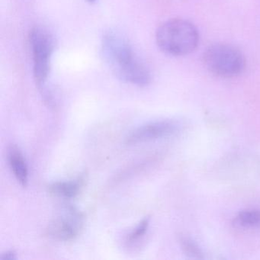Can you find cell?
Masks as SVG:
<instances>
[{
    "instance_id": "1",
    "label": "cell",
    "mask_w": 260,
    "mask_h": 260,
    "mask_svg": "<svg viewBox=\"0 0 260 260\" xmlns=\"http://www.w3.org/2000/svg\"><path fill=\"white\" fill-rule=\"evenodd\" d=\"M102 45L106 63L118 78L138 86H147L150 83L151 75L148 68L121 36L109 33L103 38Z\"/></svg>"
},
{
    "instance_id": "2",
    "label": "cell",
    "mask_w": 260,
    "mask_h": 260,
    "mask_svg": "<svg viewBox=\"0 0 260 260\" xmlns=\"http://www.w3.org/2000/svg\"><path fill=\"white\" fill-rule=\"evenodd\" d=\"M199 32L194 24L183 19L166 21L156 30V42L161 51L174 57L188 55L199 44Z\"/></svg>"
},
{
    "instance_id": "3",
    "label": "cell",
    "mask_w": 260,
    "mask_h": 260,
    "mask_svg": "<svg viewBox=\"0 0 260 260\" xmlns=\"http://www.w3.org/2000/svg\"><path fill=\"white\" fill-rule=\"evenodd\" d=\"M203 63L211 74L220 78H234L246 69V58L242 51L226 43L210 45L204 52Z\"/></svg>"
},
{
    "instance_id": "4",
    "label": "cell",
    "mask_w": 260,
    "mask_h": 260,
    "mask_svg": "<svg viewBox=\"0 0 260 260\" xmlns=\"http://www.w3.org/2000/svg\"><path fill=\"white\" fill-rule=\"evenodd\" d=\"M33 61V76L39 87H42L50 74L54 41L51 35L42 28H35L29 36Z\"/></svg>"
},
{
    "instance_id": "5",
    "label": "cell",
    "mask_w": 260,
    "mask_h": 260,
    "mask_svg": "<svg viewBox=\"0 0 260 260\" xmlns=\"http://www.w3.org/2000/svg\"><path fill=\"white\" fill-rule=\"evenodd\" d=\"M83 215L74 208L68 209V215L54 220L48 226V235L60 241H70L77 237L83 224Z\"/></svg>"
},
{
    "instance_id": "6",
    "label": "cell",
    "mask_w": 260,
    "mask_h": 260,
    "mask_svg": "<svg viewBox=\"0 0 260 260\" xmlns=\"http://www.w3.org/2000/svg\"><path fill=\"white\" fill-rule=\"evenodd\" d=\"M179 124L170 120L155 121L138 127L126 138L127 144H137L147 142L159 138H166L179 130Z\"/></svg>"
},
{
    "instance_id": "7",
    "label": "cell",
    "mask_w": 260,
    "mask_h": 260,
    "mask_svg": "<svg viewBox=\"0 0 260 260\" xmlns=\"http://www.w3.org/2000/svg\"><path fill=\"white\" fill-rule=\"evenodd\" d=\"M9 164L12 172L18 182L25 187L28 182V170L26 160L20 150L16 147H12L9 151Z\"/></svg>"
},
{
    "instance_id": "8",
    "label": "cell",
    "mask_w": 260,
    "mask_h": 260,
    "mask_svg": "<svg viewBox=\"0 0 260 260\" xmlns=\"http://www.w3.org/2000/svg\"><path fill=\"white\" fill-rule=\"evenodd\" d=\"M83 179L82 178L76 181L70 182H57L49 186L50 192L60 197L66 199L75 198L80 193L83 186Z\"/></svg>"
},
{
    "instance_id": "9",
    "label": "cell",
    "mask_w": 260,
    "mask_h": 260,
    "mask_svg": "<svg viewBox=\"0 0 260 260\" xmlns=\"http://www.w3.org/2000/svg\"><path fill=\"white\" fill-rule=\"evenodd\" d=\"M236 223L243 228H260V210L241 211L236 217Z\"/></svg>"
},
{
    "instance_id": "10",
    "label": "cell",
    "mask_w": 260,
    "mask_h": 260,
    "mask_svg": "<svg viewBox=\"0 0 260 260\" xmlns=\"http://www.w3.org/2000/svg\"><path fill=\"white\" fill-rule=\"evenodd\" d=\"M181 247L188 256L196 258H203V254L198 245L187 237H181L179 239Z\"/></svg>"
},
{
    "instance_id": "11",
    "label": "cell",
    "mask_w": 260,
    "mask_h": 260,
    "mask_svg": "<svg viewBox=\"0 0 260 260\" xmlns=\"http://www.w3.org/2000/svg\"><path fill=\"white\" fill-rule=\"evenodd\" d=\"M150 224V220L149 218H145L140 222L139 224L137 226L135 229L132 231L128 237H127V241L130 243H135V241L139 240L141 237H144L147 233V229Z\"/></svg>"
},
{
    "instance_id": "12",
    "label": "cell",
    "mask_w": 260,
    "mask_h": 260,
    "mask_svg": "<svg viewBox=\"0 0 260 260\" xmlns=\"http://www.w3.org/2000/svg\"><path fill=\"white\" fill-rule=\"evenodd\" d=\"M16 255L13 251H7L0 257V260H15Z\"/></svg>"
},
{
    "instance_id": "13",
    "label": "cell",
    "mask_w": 260,
    "mask_h": 260,
    "mask_svg": "<svg viewBox=\"0 0 260 260\" xmlns=\"http://www.w3.org/2000/svg\"><path fill=\"white\" fill-rule=\"evenodd\" d=\"M87 1L88 2L91 3V4H92V3L95 2V0H87Z\"/></svg>"
}]
</instances>
